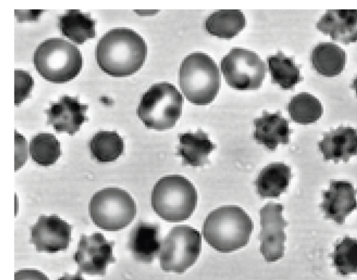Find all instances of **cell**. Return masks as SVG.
<instances>
[{
    "mask_svg": "<svg viewBox=\"0 0 357 280\" xmlns=\"http://www.w3.org/2000/svg\"><path fill=\"white\" fill-rule=\"evenodd\" d=\"M15 280H50L42 272L35 269H22L15 273Z\"/></svg>",
    "mask_w": 357,
    "mask_h": 280,
    "instance_id": "obj_31",
    "label": "cell"
},
{
    "mask_svg": "<svg viewBox=\"0 0 357 280\" xmlns=\"http://www.w3.org/2000/svg\"><path fill=\"white\" fill-rule=\"evenodd\" d=\"M177 155L183 160V165L201 166L208 161V155L216 146L209 139L208 134L202 130L196 132L179 134Z\"/></svg>",
    "mask_w": 357,
    "mask_h": 280,
    "instance_id": "obj_19",
    "label": "cell"
},
{
    "mask_svg": "<svg viewBox=\"0 0 357 280\" xmlns=\"http://www.w3.org/2000/svg\"><path fill=\"white\" fill-rule=\"evenodd\" d=\"M331 256L333 266L340 275L357 273V239L344 237L335 244Z\"/></svg>",
    "mask_w": 357,
    "mask_h": 280,
    "instance_id": "obj_28",
    "label": "cell"
},
{
    "mask_svg": "<svg viewBox=\"0 0 357 280\" xmlns=\"http://www.w3.org/2000/svg\"><path fill=\"white\" fill-rule=\"evenodd\" d=\"M96 21L89 13L77 9L68 10L58 17V27L61 34L77 45L96 36Z\"/></svg>",
    "mask_w": 357,
    "mask_h": 280,
    "instance_id": "obj_21",
    "label": "cell"
},
{
    "mask_svg": "<svg viewBox=\"0 0 357 280\" xmlns=\"http://www.w3.org/2000/svg\"><path fill=\"white\" fill-rule=\"evenodd\" d=\"M318 147L324 160L347 162L351 156L357 155V130L342 125L332 129L324 135Z\"/></svg>",
    "mask_w": 357,
    "mask_h": 280,
    "instance_id": "obj_17",
    "label": "cell"
},
{
    "mask_svg": "<svg viewBox=\"0 0 357 280\" xmlns=\"http://www.w3.org/2000/svg\"><path fill=\"white\" fill-rule=\"evenodd\" d=\"M321 32L348 45L357 41V9L328 10L317 23Z\"/></svg>",
    "mask_w": 357,
    "mask_h": 280,
    "instance_id": "obj_16",
    "label": "cell"
},
{
    "mask_svg": "<svg viewBox=\"0 0 357 280\" xmlns=\"http://www.w3.org/2000/svg\"><path fill=\"white\" fill-rule=\"evenodd\" d=\"M161 244L158 224L140 221L129 233L128 249L139 262L152 263L160 251Z\"/></svg>",
    "mask_w": 357,
    "mask_h": 280,
    "instance_id": "obj_15",
    "label": "cell"
},
{
    "mask_svg": "<svg viewBox=\"0 0 357 280\" xmlns=\"http://www.w3.org/2000/svg\"><path fill=\"white\" fill-rule=\"evenodd\" d=\"M88 108V104L81 103L77 97L63 95L45 110L47 124L52 125L56 132L73 135L89 120L86 116Z\"/></svg>",
    "mask_w": 357,
    "mask_h": 280,
    "instance_id": "obj_13",
    "label": "cell"
},
{
    "mask_svg": "<svg viewBox=\"0 0 357 280\" xmlns=\"http://www.w3.org/2000/svg\"><path fill=\"white\" fill-rule=\"evenodd\" d=\"M180 88L187 100L195 105L210 104L220 86L217 64L203 52H193L181 62L179 69Z\"/></svg>",
    "mask_w": 357,
    "mask_h": 280,
    "instance_id": "obj_3",
    "label": "cell"
},
{
    "mask_svg": "<svg viewBox=\"0 0 357 280\" xmlns=\"http://www.w3.org/2000/svg\"><path fill=\"white\" fill-rule=\"evenodd\" d=\"M115 242L107 240L102 233L81 234L73 260L78 272L91 276H104L107 266L116 261L113 256Z\"/></svg>",
    "mask_w": 357,
    "mask_h": 280,
    "instance_id": "obj_10",
    "label": "cell"
},
{
    "mask_svg": "<svg viewBox=\"0 0 357 280\" xmlns=\"http://www.w3.org/2000/svg\"><path fill=\"white\" fill-rule=\"evenodd\" d=\"M89 212L92 221L98 228L116 231L126 228L136 216L134 199L126 190L118 187H106L91 197Z\"/></svg>",
    "mask_w": 357,
    "mask_h": 280,
    "instance_id": "obj_7",
    "label": "cell"
},
{
    "mask_svg": "<svg viewBox=\"0 0 357 280\" xmlns=\"http://www.w3.org/2000/svg\"><path fill=\"white\" fill-rule=\"evenodd\" d=\"M284 206L268 203L259 210L261 231L260 252L266 261L275 262L283 257L287 221L282 217Z\"/></svg>",
    "mask_w": 357,
    "mask_h": 280,
    "instance_id": "obj_11",
    "label": "cell"
},
{
    "mask_svg": "<svg viewBox=\"0 0 357 280\" xmlns=\"http://www.w3.org/2000/svg\"><path fill=\"white\" fill-rule=\"evenodd\" d=\"M197 192L186 178L169 175L161 178L151 192V206L155 212L169 222L188 219L195 210Z\"/></svg>",
    "mask_w": 357,
    "mask_h": 280,
    "instance_id": "obj_4",
    "label": "cell"
},
{
    "mask_svg": "<svg viewBox=\"0 0 357 280\" xmlns=\"http://www.w3.org/2000/svg\"><path fill=\"white\" fill-rule=\"evenodd\" d=\"M33 61L38 72L54 84L73 79L82 67V56L79 49L61 38L43 41L34 52Z\"/></svg>",
    "mask_w": 357,
    "mask_h": 280,
    "instance_id": "obj_5",
    "label": "cell"
},
{
    "mask_svg": "<svg viewBox=\"0 0 357 280\" xmlns=\"http://www.w3.org/2000/svg\"><path fill=\"white\" fill-rule=\"evenodd\" d=\"M72 226L56 215H40L30 228V243L40 252L66 250L71 241Z\"/></svg>",
    "mask_w": 357,
    "mask_h": 280,
    "instance_id": "obj_12",
    "label": "cell"
},
{
    "mask_svg": "<svg viewBox=\"0 0 357 280\" xmlns=\"http://www.w3.org/2000/svg\"><path fill=\"white\" fill-rule=\"evenodd\" d=\"M147 55V45L134 30L114 28L99 40L96 49L100 68L114 77L132 75L143 65Z\"/></svg>",
    "mask_w": 357,
    "mask_h": 280,
    "instance_id": "obj_1",
    "label": "cell"
},
{
    "mask_svg": "<svg viewBox=\"0 0 357 280\" xmlns=\"http://www.w3.org/2000/svg\"><path fill=\"white\" fill-rule=\"evenodd\" d=\"M91 157L101 163L116 160L123 153L124 142L116 131L100 130L89 141Z\"/></svg>",
    "mask_w": 357,
    "mask_h": 280,
    "instance_id": "obj_25",
    "label": "cell"
},
{
    "mask_svg": "<svg viewBox=\"0 0 357 280\" xmlns=\"http://www.w3.org/2000/svg\"><path fill=\"white\" fill-rule=\"evenodd\" d=\"M15 170L19 169L26 162L27 157V143L24 137L15 132Z\"/></svg>",
    "mask_w": 357,
    "mask_h": 280,
    "instance_id": "obj_30",
    "label": "cell"
},
{
    "mask_svg": "<svg viewBox=\"0 0 357 280\" xmlns=\"http://www.w3.org/2000/svg\"><path fill=\"white\" fill-rule=\"evenodd\" d=\"M347 55L344 49L333 42H324L317 45L311 52L310 62L321 75L333 77L344 70Z\"/></svg>",
    "mask_w": 357,
    "mask_h": 280,
    "instance_id": "obj_22",
    "label": "cell"
},
{
    "mask_svg": "<svg viewBox=\"0 0 357 280\" xmlns=\"http://www.w3.org/2000/svg\"><path fill=\"white\" fill-rule=\"evenodd\" d=\"M244 14L236 9L218 10L206 20V31L218 38L231 39L245 26Z\"/></svg>",
    "mask_w": 357,
    "mask_h": 280,
    "instance_id": "obj_23",
    "label": "cell"
},
{
    "mask_svg": "<svg viewBox=\"0 0 357 280\" xmlns=\"http://www.w3.org/2000/svg\"><path fill=\"white\" fill-rule=\"evenodd\" d=\"M57 280H85L81 272H77L75 274H70L68 273H65L62 277H59Z\"/></svg>",
    "mask_w": 357,
    "mask_h": 280,
    "instance_id": "obj_32",
    "label": "cell"
},
{
    "mask_svg": "<svg viewBox=\"0 0 357 280\" xmlns=\"http://www.w3.org/2000/svg\"><path fill=\"white\" fill-rule=\"evenodd\" d=\"M183 103V96L175 86L160 82L142 95L137 114L147 128L165 130L173 127L179 119Z\"/></svg>",
    "mask_w": 357,
    "mask_h": 280,
    "instance_id": "obj_6",
    "label": "cell"
},
{
    "mask_svg": "<svg viewBox=\"0 0 357 280\" xmlns=\"http://www.w3.org/2000/svg\"><path fill=\"white\" fill-rule=\"evenodd\" d=\"M351 87L356 91L357 95V76L354 78L352 84H351Z\"/></svg>",
    "mask_w": 357,
    "mask_h": 280,
    "instance_id": "obj_33",
    "label": "cell"
},
{
    "mask_svg": "<svg viewBox=\"0 0 357 280\" xmlns=\"http://www.w3.org/2000/svg\"><path fill=\"white\" fill-rule=\"evenodd\" d=\"M253 224L241 208L223 205L211 211L203 224L202 234L206 242L222 253L236 251L249 242Z\"/></svg>",
    "mask_w": 357,
    "mask_h": 280,
    "instance_id": "obj_2",
    "label": "cell"
},
{
    "mask_svg": "<svg viewBox=\"0 0 357 280\" xmlns=\"http://www.w3.org/2000/svg\"><path fill=\"white\" fill-rule=\"evenodd\" d=\"M202 249V236L188 226L172 228L161 244L160 267L165 272L183 273L197 261Z\"/></svg>",
    "mask_w": 357,
    "mask_h": 280,
    "instance_id": "obj_8",
    "label": "cell"
},
{
    "mask_svg": "<svg viewBox=\"0 0 357 280\" xmlns=\"http://www.w3.org/2000/svg\"><path fill=\"white\" fill-rule=\"evenodd\" d=\"M357 189L347 180H331L328 190L322 192L320 208L326 219L343 224L346 217L357 209Z\"/></svg>",
    "mask_w": 357,
    "mask_h": 280,
    "instance_id": "obj_14",
    "label": "cell"
},
{
    "mask_svg": "<svg viewBox=\"0 0 357 280\" xmlns=\"http://www.w3.org/2000/svg\"><path fill=\"white\" fill-rule=\"evenodd\" d=\"M287 110L293 121L303 125L315 123L323 113L320 101L306 92L292 97L287 104Z\"/></svg>",
    "mask_w": 357,
    "mask_h": 280,
    "instance_id": "obj_26",
    "label": "cell"
},
{
    "mask_svg": "<svg viewBox=\"0 0 357 280\" xmlns=\"http://www.w3.org/2000/svg\"><path fill=\"white\" fill-rule=\"evenodd\" d=\"M220 70L227 84L236 90H257L262 84L266 65L254 52L234 47L220 62Z\"/></svg>",
    "mask_w": 357,
    "mask_h": 280,
    "instance_id": "obj_9",
    "label": "cell"
},
{
    "mask_svg": "<svg viewBox=\"0 0 357 280\" xmlns=\"http://www.w3.org/2000/svg\"><path fill=\"white\" fill-rule=\"evenodd\" d=\"M31 75L21 70H15V104L19 105L26 99L33 87Z\"/></svg>",
    "mask_w": 357,
    "mask_h": 280,
    "instance_id": "obj_29",
    "label": "cell"
},
{
    "mask_svg": "<svg viewBox=\"0 0 357 280\" xmlns=\"http://www.w3.org/2000/svg\"><path fill=\"white\" fill-rule=\"evenodd\" d=\"M291 178V169L282 162H273L259 173L255 186L261 199H277L284 192Z\"/></svg>",
    "mask_w": 357,
    "mask_h": 280,
    "instance_id": "obj_20",
    "label": "cell"
},
{
    "mask_svg": "<svg viewBox=\"0 0 357 280\" xmlns=\"http://www.w3.org/2000/svg\"><path fill=\"white\" fill-rule=\"evenodd\" d=\"M29 153L32 160L38 165L51 166L61 156L60 142L52 134L39 133L30 141Z\"/></svg>",
    "mask_w": 357,
    "mask_h": 280,
    "instance_id": "obj_27",
    "label": "cell"
},
{
    "mask_svg": "<svg viewBox=\"0 0 357 280\" xmlns=\"http://www.w3.org/2000/svg\"><path fill=\"white\" fill-rule=\"evenodd\" d=\"M255 130L253 138L268 150L274 151L278 144H288L291 130L289 121L280 111L269 113L264 111L261 116L254 120Z\"/></svg>",
    "mask_w": 357,
    "mask_h": 280,
    "instance_id": "obj_18",
    "label": "cell"
},
{
    "mask_svg": "<svg viewBox=\"0 0 357 280\" xmlns=\"http://www.w3.org/2000/svg\"><path fill=\"white\" fill-rule=\"evenodd\" d=\"M268 70L272 83L279 85L284 90H291L303 80L299 66L294 58L287 56L281 51L267 58Z\"/></svg>",
    "mask_w": 357,
    "mask_h": 280,
    "instance_id": "obj_24",
    "label": "cell"
}]
</instances>
